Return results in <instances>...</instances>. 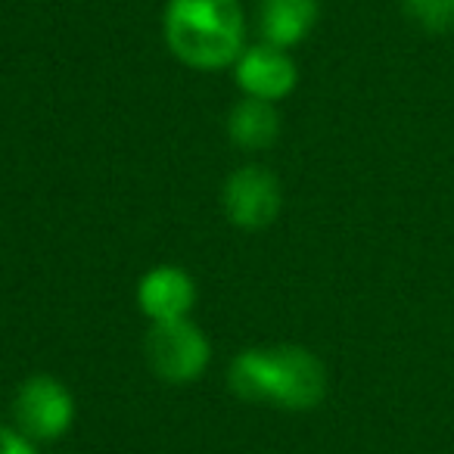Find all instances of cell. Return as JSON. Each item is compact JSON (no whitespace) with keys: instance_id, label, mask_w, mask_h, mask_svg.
Returning <instances> with one entry per match:
<instances>
[{"instance_id":"1","label":"cell","mask_w":454,"mask_h":454,"mask_svg":"<svg viewBox=\"0 0 454 454\" xmlns=\"http://www.w3.org/2000/svg\"><path fill=\"white\" fill-rule=\"evenodd\" d=\"M237 398L249 404H274L284 411H311L327 395V371L305 346L243 348L227 371Z\"/></svg>"},{"instance_id":"2","label":"cell","mask_w":454,"mask_h":454,"mask_svg":"<svg viewBox=\"0 0 454 454\" xmlns=\"http://www.w3.org/2000/svg\"><path fill=\"white\" fill-rule=\"evenodd\" d=\"M168 51L184 66L215 72L234 66L247 51V16L240 0H168L162 13Z\"/></svg>"},{"instance_id":"3","label":"cell","mask_w":454,"mask_h":454,"mask_svg":"<svg viewBox=\"0 0 454 454\" xmlns=\"http://www.w3.org/2000/svg\"><path fill=\"white\" fill-rule=\"evenodd\" d=\"M144 348L153 373L171 386L200 380L212 361V346H208L206 333L190 317L153 324Z\"/></svg>"},{"instance_id":"4","label":"cell","mask_w":454,"mask_h":454,"mask_svg":"<svg viewBox=\"0 0 454 454\" xmlns=\"http://www.w3.org/2000/svg\"><path fill=\"white\" fill-rule=\"evenodd\" d=\"M75 420V398L57 377L35 373L20 386L13 402V423L32 442H57Z\"/></svg>"},{"instance_id":"5","label":"cell","mask_w":454,"mask_h":454,"mask_svg":"<svg viewBox=\"0 0 454 454\" xmlns=\"http://www.w3.org/2000/svg\"><path fill=\"white\" fill-rule=\"evenodd\" d=\"M221 206L227 218L243 231H265L284 206L278 175L265 165H243L227 177L221 190Z\"/></svg>"},{"instance_id":"6","label":"cell","mask_w":454,"mask_h":454,"mask_svg":"<svg viewBox=\"0 0 454 454\" xmlns=\"http://www.w3.org/2000/svg\"><path fill=\"white\" fill-rule=\"evenodd\" d=\"M234 78H237V88L243 90V97L278 103L296 90L299 69L284 47H274L268 41H262V44L247 47L240 53V59L234 63Z\"/></svg>"},{"instance_id":"7","label":"cell","mask_w":454,"mask_h":454,"mask_svg":"<svg viewBox=\"0 0 454 454\" xmlns=\"http://www.w3.org/2000/svg\"><path fill=\"white\" fill-rule=\"evenodd\" d=\"M196 302V284L184 268L159 265L146 271L137 284V305L153 324L181 321Z\"/></svg>"},{"instance_id":"8","label":"cell","mask_w":454,"mask_h":454,"mask_svg":"<svg viewBox=\"0 0 454 454\" xmlns=\"http://www.w3.org/2000/svg\"><path fill=\"white\" fill-rule=\"evenodd\" d=\"M321 16V0H262L259 4V28L262 38L274 47L302 44Z\"/></svg>"},{"instance_id":"9","label":"cell","mask_w":454,"mask_h":454,"mask_svg":"<svg viewBox=\"0 0 454 454\" xmlns=\"http://www.w3.org/2000/svg\"><path fill=\"white\" fill-rule=\"evenodd\" d=\"M227 134L240 150H268L280 137V113L274 103L243 97L227 119Z\"/></svg>"},{"instance_id":"10","label":"cell","mask_w":454,"mask_h":454,"mask_svg":"<svg viewBox=\"0 0 454 454\" xmlns=\"http://www.w3.org/2000/svg\"><path fill=\"white\" fill-rule=\"evenodd\" d=\"M404 13L429 35H448L454 28V0H404Z\"/></svg>"},{"instance_id":"11","label":"cell","mask_w":454,"mask_h":454,"mask_svg":"<svg viewBox=\"0 0 454 454\" xmlns=\"http://www.w3.org/2000/svg\"><path fill=\"white\" fill-rule=\"evenodd\" d=\"M0 454H38V448L16 427H0Z\"/></svg>"}]
</instances>
